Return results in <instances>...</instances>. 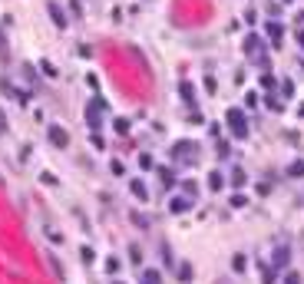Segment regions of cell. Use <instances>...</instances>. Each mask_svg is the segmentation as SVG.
Instances as JSON below:
<instances>
[{
  "instance_id": "obj_19",
  "label": "cell",
  "mask_w": 304,
  "mask_h": 284,
  "mask_svg": "<svg viewBox=\"0 0 304 284\" xmlns=\"http://www.w3.org/2000/svg\"><path fill=\"white\" fill-rule=\"evenodd\" d=\"M245 205H248V198L242 192H235V195H231V209H245Z\"/></svg>"
},
{
  "instance_id": "obj_24",
  "label": "cell",
  "mask_w": 304,
  "mask_h": 284,
  "mask_svg": "<svg viewBox=\"0 0 304 284\" xmlns=\"http://www.w3.org/2000/svg\"><path fill=\"white\" fill-rule=\"evenodd\" d=\"M179 281H192V268L189 265H179Z\"/></svg>"
},
{
  "instance_id": "obj_36",
  "label": "cell",
  "mask_w": 304,
  "mask_h": 284,
  "mask_svg": "<svg viewBox=\"0 0 304 284\" xmlns=\"http://www.w3.org/2000/svg\"><path fill=\"white\" fill-rule=\"evenodd\" d=\"M245 106H258V93H248L245 96Z\"/></svg>"
},
{
  "instance_id": "obj_31",
  "label": "cell",
  "mask_w": 304,
  "mask_h": 284,
  "mask_svg": "<svg viewBox=\"0 0 304 284\" xmlns=\"http://www.w3.org/2000/svg\"><path fill=\"white\" fill-rule=\"evenodd\" d=\"M40 70H43L46 76H57V66H53V63H46V60H43V66H40Z\"/></svg>"
},
{
  "instance_id": "obj_5",
  "label": "cell",
  "mask_w": 304,
  "mask_h": 284,
  "mask_svg": "<svg viewBox=\"0 0 304 284\" xmlns=\"http://www.w3.org/2000/svg\"><path fill=\"white\" fill-rule=\"evenodd\" d=\"M265 30H268V40H271V46H274V50H281V46H285V27H281L278 20H268Z\"/></svg>"
},
{
  "instance_id": "obj_10",
  "label": "cell",
  "mask_w": 304,
  "mask_h": 284,
  "mask_svg": "<svg viewBox=\"0 0 304 284\" xmlns=\"http://www.w3.org/2000/svg\"><path fill=\"white\" fill-rule=\"evenodd\" d=\"M288 258H291V251H288L285 245L274 248V268H285V265H288Z\"/></svg>"
},
{
  "instance_id": "obj_38",
  "label": "cell",
  "mask_w": 304,
  "mask_h": 284,
  "mask_svg": "<svg viewBox=\"0 0 304 284\" xmlns=\"http://www.w3.org/2000/svg\"><path fill=\"white\" fill-rule=\"evenodd\" d=\"M265 284H274V271H271L268 265H265Z\"/></svg>"
},
{
  "instance_id": "obj_17",
  "label": "cell",
  "mask_w": 304,
  "mask_h": 284,
  "mask_svg": "<svg viewBox=\"0 0 304 284\" xmlns=\"http://www.w3.org/2000/svg\"><path fill=\"white\" fill-rule=\"evenodd\" d=\"M231 185H235V189H238V185H245V169H238V165L231 169Z\"/></svg>"
},
{
  "instance_id": "obj_43",
  "label": "cell",
  "mask_w": 304,
  "mask_h": 284,
  "mask_svg": "<svg viewBox=\"0 0 304 284\" xmlns=\"http://www.w3.org/2000/svg\"><path fill=\"white\" fill-rule=\"evenodd\" d=\"M113 284H122V281H113Z\"/></svg>"
},
{
  "instance_id": "obj_33",
  "label": "cell",
  "mask_w": 304,
  "mask_h": 284,
  "mask_svg": "<svg viewBox=\"0 0 304 284\" xmlns=\"http://www.w3.org/2000/svg\"><path fill=\"white\" fill-rule=\"evenodd\" d=\"M109 169H113V175H122V172H126V165H122V162L116 159V162H113V165H109Z\"/></svg>"
},
{
  "instance_id": "obj_8",
  "label": "cell",
  "mask_w": 304,
  "mask_h": 284,
  "mask_svg": "<svg viewBox=\"0 0 304 284\" xmlns=\"http://www.w3.org/2000/svg\"><path fill=\"white\" fill-rule=\"evenodd\" d=\"M129 192H133L139 202H149V189H146V182H142V179H133V182H129Z\"/></svg>"
},
{
  "instance_id": "obj_25",
  "label": "cell",
  "mask_w": 304,
  "mask_h": 284,
  "mask_svg": "<svg viewBox=\"0 0 304 284\" xmlns=\"http://www.w3.org/2000/svg\"><path fill=\"white\" fill-rule=\"evenodd\" d=\"M285 284H304V281H301V274H298V271H288V274H285Z\"/></svg>"
},
{
  "instance_id": "obj_2",
  "label": "cell",
  "mask_w": 304,
  "mask_h": 284,
  "mask_svg": "<svg viewBox=\"0 0 304 284\" xmlns=\"http://www.w3.org/2000/svg\"><path fill=\"white\" fill-rule=\"evenodd\" d=\"M195 155H198V146L189 142V139H182V142L172 146V159L175 162H195Z\"/></svg>"
},
{
  "instance_id": "obj_18",
  "label": "cell",
  "mask_w": 304,
  "mask_h": 284,
  "mask_svg": "<svg viewBox=\"0 0 304 284\" xmlns=\"http://www.w3.org/2000/svg\"><path fill=\"white\" fill-rule=\"evenodd\" d=\"M113 129H116L119 135H126V133H129V119H122V116H119V119L113 122Z\"/></svg>"
},
{
  "instance_id": "obj_12",
  "label": "cell",
  "mask_w": 304,
  "mask_h": 284,
  "mask_svg": "<svg viewBox=\"0 0 304 284\" xmlns=\"http://www.w3.org/2000/svg\"><path fill=\"white\" fill-rule=\"evenodd\" d=\"M142 284H162V274H159L155 268H146V271H142Z\"/></svg>"
},
{
  "instance_id": "obj_27",
  "label": "cell",
  "mask_w": 304,
  "mask_h": 284,
  "mask_svg": "<svg viewBox=\"0 0 304 284\" xmlns=\"http://www.w3.org/2000/svg\"><path fill=\"white\" fill-rule=\"evenodd\" d=\"M40 182H43V185H57V175H53V172H43Z\"/></svg>"
},
{
  "instance_id": "obj_21",
  "label": "cell",
  "mask_w": 304,
  "mask_h": 284,
  "mask_svg": "<svg viewBox=\"0 0 304 284\" xmlns=\"http://www.w3.org/2000/svg\"><path fill=\"white\" fill-rule=\"evenodd\" d=\"M46 265L53 268V274H57V278H63V268H60V261L53 258V254H46Z\"/></svg>"
},
{
  "instance_id": "obj_32",
  "label": "cell",
  "mask_w": 304,
  "mask_h": 284,
  "mask_svg": "<svg viewBox=\"0 0 304 284\" xmlns=\"http://www.w3.org/2000/svg\"><path fill=\"white\" fill-rule=\"evenodd\" d=\"M268 106H271V109H274V113H281V109H285V106H281V99H274V96H271V99H268Z\"/></svg>"
},
{
  "instance_id": "obj_34",
  "label": "cell",
  "mask_w": 304,
  "mask_h": 284,
  "mask_svg": "<svg viewBox=\"0 0 304 284\" xmlns=\"http://www.w3.org/2000/svg\"><path fill=\"white\" fill-rule=\"evenodd\" d=\"M215 90H218V86H215V79H212V76H205V93H215Z\"/></svg>"
},
{
  "instance_id": "obj_20",
  "label": "cell",
  "mask_w": 304,
  "mask_h": 284,
  "mask_svg": "<svg viewBox=\"0 0 304 284\" xmlns=\"http://www.w3.org/2000/svg\"><path fill=\"white\" fill-rule=\"evenodd\" d=\"M278 90H281V96H285V99H291V96H294V83H291V79H285Z\"/></svg>"
},
{
  "instance_id": "obj_7",
  "label": "cell",
  "mask_w": 304,
  "mask_h": 284,
  "mask_svg": "<svg viewBox=\"0 0 304 284\" xmlns=\"http://www.w3.org/2000/svg\"><path fill=\"white\" fill-rule=\"evenodd\" d=\"M46 14H50V20H53L57 30H66V17H63V10H60L53 0H46Z\"/></svg>"
},
{
  "instance_id": "obj_3",
  "label": "cell",
  "mask_w": 304,
  "mask_h": 284,
  "mask_svg": "<svg viewBox=\"0 0 304 284\" xmlns=\"http://www.w3.org/2000/svg\"><path fill=\"white\" fill-rule=\"evenodd\" d=\"M242 46H245V57L248 60H261V57H265V40L258 37V33H248Z\"/></svg>"
},
{
  "instance_id": "obj_16",
  "label": "cell",
  "mask_w": 304,
  "mask_h": 284,
  "mask_svg": "<svg viewBox=\"0 0 304 284\" xmlns=\"http://www.w3.org/2000/svg\"><path fill=\"white\" fill-rule=\"evenodd\" d=\"M182 192H185V198H195V195H198V185H195L192 179H185V182H182Z\"/></svg>"
},
{
  "instance_id": "obj_23",
  "label": "cell",
  "mask_w": 304,
  "mask_h": 284,
  "mask_svg": "<svg viewBox=\"0 0 304 284\" xmlns=\"http://www.w3.org/2000/svg\"><path fill=\"white\" fill-rule=\"evenodd\" d=\"M119 258H106V271H109V274H119Z\"/></svg>"
},
{
  "instance_id": "obj_41",
  "label": "cell",
  "mask_w": 304,
  "mask_h": 284,
  "mask_svg": "<svg viewBox=\"0 0 304 284\" xmlns=\"http://www.w3.org/2000/svg\"><path fill=\"white\" fill-rule=\"evenodd\" d=\"M3 50H7V46H3V37H0V57H3Z\"/></svg>"
},
{
  "instance_id": "obj_37",
  "label": "cell",
  "mask_w": 304,
  "mask_h": 284,
  "mask_svg": "<svg viewBox=\"0 0 304 284\" xmlns=\"http://www.w3.org/2000/svg\"><path fill=\"white\" fill-rule=\"evenodd\" d=\"M86 83H90L93 90H99V76H96V73H90V76H86Z\"/></svg>"
},
{
  "instance_id": "obj_13",
  "label": "cell",
  "mask_w": 304,
  "mask_h": 284,
  "mask_svg": "<svg viewBox=\"0 0 304 284\" xmlns=\"http://www.w3.org/2000/svg\"><path fill=\"white\" fill-rule=\"evenodd\" d=\"M179 96L192 106V103H195V90H192V83H179Z\"/></svg>"
},
{
  "instance_id": "obj_30",
  "label": "cell",
  "mask_w": 304,
  "mask_h": 284,
  "mask_svg": "<svg viewBox=\"0 0 304 284\" xmlns=\"http://www.w3.org/2000/svg\"><path fill=\"white\" fill-rule=\"evenodd\" d=\"M261 86H265V90H274V76L265 73V76H261Z\"/></svg>"
},
{
  "instance_id": "obj_9",
  "label": "cell",
  "mask_w": 304,
  "mask_h": 284,
  "mask_svg": "<svg viewBox=\"0 0 304 284\" xmlns=\"http://www.w3.org/2000/svg\"><path fill=\"white\" fill-rule=\"evenodd\" d=\"M189 205H192V198H185V195H175L169 202V211L172 215H182V211H189Z\"/></svg>"
},
{
  "instance_id": "obj_39",
  "label": "cell",
  "mask_w": 304,
  "mask_h": 284,
  "mask_svg": "<svg viewBox=\"0 0 304 284\" xmlns=\"http://www.w3.org/2000/svg\"><path fill=\"white\" fill-rule=\"evenodd\" d=\"M0 133H7V116H3V109H0Z\"/></svg>"
},
{
  "instance_id": "obj_11",
  "label": "cell",
  "mask_w": 304,
  "mask_h": 284,
  "mask_svg": "<svg viewBox=\"0 0 304 284\" xmlns=\"http://www.w3.org/2000/svg\"><path fill=\"white\" fill-rule=\"evenodd\" d=\"M209 189L212 192L225 189V175H222V172H209Z\"/></svg>"
},
{
  "instance_id": "obj_26",
  "label": "cell",
  "mask_w": 304,
  "mask_h": 284,
  "mask_svg": "<svg viewBox=\"0 0 304 284\" xmlns=\"http://www.w3.org/2000/svg\"><path fill=\"white\" fill-rule=\"evenodd\" d=\"M139 169H142V172L152 169V155H139Z\"/></svg>"
},
{
  "instance_id": "obj_1",
  "label": "cell",
  "mask_w": 304,
  "mask_h": 284,
  "mask_svg": "<svg viewBox=\"0 0 304 284\" xmlns=\"http://www.w3.org/2000/svg\"><path fill=\"white\" fill-rule=\"evenodd\" d=\"M225 122H228V129H231V135H235V139H248V119H245V113H242V109H228Z\"/></svg>"
},
{
  "instance_id": "obj_42",
  "label": "cell",
  "mask_w": 304,
  "mask_h": 284,
  "mask_svg": "<svg viewBox=\"0 0 304 284\" xmlns=\"http://www.w3.org/2000/svg\"><path fill=\"white\" fill-rule=\"evenodd\" d=\"M298 116H304V103H301V106H298Z\"/></svg>"
},
{
  "instance_id": "obj_14",
  "label": "cell",
  "mask_w": 304,
  "mask_h": 284,
  "mask_svg": "<svg viewBox=\"0 0 304 284\" xmlns=\"http://www.w3.org/2000/svg\"><path fill=\"white\" fill-rule=\"evenodd\" d=\"M245 268H248V258H245V254H235V258H231V271H235V274H242Z\"/></svg>"
},
{
  "instance_id": "obj_35",
  "label": "cell",
  "mask_w": 304,
  "mask_h": 284,
  "mask_svg": "<svg viewBox=\"0 0 304 284\" xmlns=\"http://www.w3.org/2000/svg\"><path fill=\"white\" fill-rule=\"evenodd\" d=\"M93 146H96V149H106V142H103V135H99V133H93Z\"/></svg>"
},
{
  "instance_id": "obj_6",
  "label": "cell",
  "mask_w": 304,
  "mask_h": 284,
  "mask_svg": "<svg viewBox=\"0 0 304 284\" xmlns=\"http://www.w3.org/2000/svg\"><path fill=\"white\" fill-rule=\"evenodd\" d=\"M46 135H50V142H53L57 149H66V146H70V135H66V129H63V126H50V129H46Z\"/></svg>"
},
{
  "instance_id": "obj_44",
  "label": "cell",
  "mask_w": 304,
  "mask_h": 284,
  "mask_svg": "<svg viewBox=\"0 0 304 284\" xmlns=\"http://www.w3.org/2000/svg\"><path fill=\"white\" fill-rule=\"evenodd\" d=\"M218 284H225V281H218Z\"/></svg>"
},
{
  "instance_id": "obj_28",
  "label": "cell",
  "mask_w": 304,
  "mask_h": 284,
  "mask_svg": "<svg viewBox=\"0 0 304 284\" xmlns=\"http://www.w3.org/2000/svg\"><path fill=\"white\" fill-rule=\"evenodd\" d=\"M129 258H133V265H139V261H142V251L136 245H129Z\"/></svg>"
},
{
  "instance_id": "obj_22",
  "label": "cell",
  "mask_w": 304,
  "mask_h": 284,
  "mask_svg": "<svg viewBox=\"0 0 304 284\" xmlns=\"http://www.w3.org/2000/svg\"><path fill=\"white\" fill-rule=\"evenodd\" d=\"M159 175H162V182H166V189H172V185H175V175H172L169 169H159Z\"/></svg>"
},
{
  "instance_id": "obj_29",
  "label": "cell",
  "mask_w": 304,
  "mask_h": 284,
  "mask_svg": "<svg viewBox=\"0 0 304 284\" xmlns=\"http://www.w3.org/2000/svg\"><path fill=\"white\" fill-rule=\"evenodd\" d=\"M79 254H83V261H86V265H93V261H96L93 248H83V251H79Z\"/></svg>"
},
{
  "instance_id": "obj_4",
  "label": "cell",
  "mask_w": 304,
  "mask_h": 284,
  "mask_svg": "<svg viewBox=\"0 0 304 284\" xmlns=\"http://www.w3.org/2000/svg\"><path fill=\"white\" fill-rule=\"evenodd\" d=\"M103 109H106V103H103L99 96H93V99H90V106H86V122H90L93 129H99V119H103Z\"/></svg>"
},
{
  "instance_id": "obj_15",
  "label": "cell",
  "mask_w": 304,
  "mask_h": 284,
  "mask_svg": "<svg viewBox=\"0 0 304 284\" xmlns=\"http://www.w3.org/2000/svg\"><path fill=\"white\" fill-rule=\"evenodd\" d=\"M288 175H291V179H304V162H301V159L288 165Z\"/></svg>"
},
{
  "instance_id": "obj_40",
  "label": "cell",
  "mask_w": 304,
  "mask_h": 284,
  "mask_svg": "<svg viewBox=\"0 0 304 284\" xmlns=\"http://www.w3.org/2000/svg\"><path fill=\"white\" fill-rule=\"evenodd\" d=\"M298 43H301V50H304V27L298 30Z\"/></svg>"
}]
</instances>
